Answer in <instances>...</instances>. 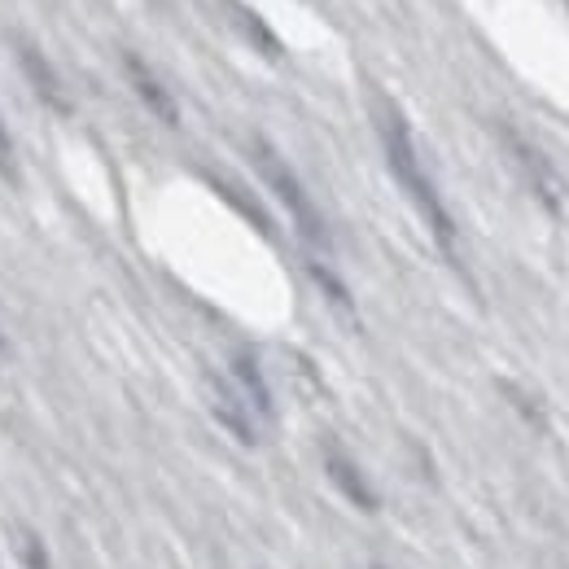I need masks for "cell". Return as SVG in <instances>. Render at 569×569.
<instances>
[{"label": "cell", "mask_w": 569, "mask_h": 569, "mask_svg": "<svg viewBox=\"0 0 569 569\" xmlns=\"http://www.w3.org/2000/svg\"><path fill=\"white\" fill-rule=\"evenodd\" d=\"M377 137H381V149H386L390 176L399 180V189L408 193V202L421 211V219H426L429 232H433V241H438V250H442L447 259H456V219L447 211V202H442L433 176L426 171L417 137H412V128H408V119H403L399 106L377 101Z\"/></svg>", "instance_id": "6da1fadb"}, {"label": "cell", "mask_w": 569, "mask_h": 569, "mask_svg": "<svg viewBox=\"0 0 569 569\" xmlns=\"http://www.w3.org/2000/svg\"><path fill=\"white\" fill-rule=\"evenodd\" d=\"M254 167H259V176H263V184L272 189V198L281 202L289 219H293V228L302 232V241H311V246H329V228H325V214L320 207L307 198V189H302V180L289 171V162H284L281 153L272 149L268 141H254Z\"/></svg>", "instance_id": "7a4b0ae2"}, {"label": "cell", "mask_w": 569, "mask_h": 569, "mask_svg": "<svg viewBox=\"0 0 569 569\" xmlns=\"http://www.w3.org/2000/svg\"><path fill=\"white\" fill-rule=\"evenodd\" d=\"M207 403H211V417L228 429L241 447H254L259 442V412L250 408V399L232 386V377H207Z\"/></svg>", "instance_id": "3957f363"}, {"label": "cell", "mask_w": 569, "mask_h": 569, "mask_svg": "<svg viewBox=\"0 0 569 569\" xmlns=\"http://www.w3.org/2000/svg\"><path fill=\"white\" fill-rule=\"evenodd\" d=\"M499 141H503V149H508V158L521 167V176H526V184L535 189V198H539L552 214L561 211L566 189H561V176L552 171V162H548L530 141H521L517 132H508V128H499Z\"/></svg>", "instance_id": "277c9868"}, {"label": "cell", "mask_w": 569, "mask_h": 569, "mask_svg": "<svg viewBox=\"0 0 569 569\" xmlns=\"http://www.w3.org/2000/svg\"><path fill=\"white\" fill-rule=\"evenodd\" d=\"M325 473H329V482L342 491V499H347L351 508H359V512H381L377 487L368 482V473L356 465V456L342 451L338 442H325Z\"/></svg>", "instance_id": "5b68a950"}, {"label": "cell", "mask_w": 569, "mask_h": 569, "mask_svg": "<svg viewBox=\"0 0 569 569\" xmlns=\"http://www.w3.org/2000/svg\"><path fill=\"white\" fill-rule=\"evenodd\" d=\"M18 67L27 74V83H31V92L49 106V110H58V114H71V97H67V88H62V74L49 67V58L31 44V40H18Z\"/></svg>", "instance_id": "8992f818"}, {"label": "cell", "mask_w": 569, "mask_h": 569, "mask_svg": "<svg viewBox=\"0 0 569 569\" xmlns=\"http://www.w3.org/2000/svg\"><path fill=\"white\" fill-rule=\"evenodd\" d=\"M123 71H128V83H132V92L144 101V110L153 114V119H162L167 128H176L180 123V106H176V97L167 92V83L158 79V74L144 67L137 53H123Z\"/></svg>", "instance_id": "52a82bcc"}, {"label": "cell", "mask_w": 569, "mask_h": 569, "mask_svg": "<svg viewBox=\"0 0 569 569\" xmlns=\"http://www.w3.org/2000/svg\"><path fill=\"white\" fill-rule=\"evenodd\" d=\"M232 386L250 399V408L259 412V421H268L272 417V390H268V377H263V368H259V359L250 356V351H241V356L232 359Z\"/></svg>", "instance_id": "ba28073f"}, {"label": "cell", "mask_w": 569, "mask_h": 569, "mask_svg": "<svg viewBox=\"0 0 569 569\" xmlns=\"http://www.w3.org/2000/svg\"><path fill=\"white\" fill-rule=\"evenodd\" d=\"M223 4H228L232 22H237V27H241V31L250 36V44H254V49H259L263 58H281V40H277V36L268 31V22H263V18H259V13L250 9V4H241V0H223Z\"/></svg>", "instance_id": "9c48e42d"}, {"label": "cell", "mask_w": 569, "mask_h": 569, "mask_svg": "<svg viewBox=\"0 0 569 569\" xmlns=\"http://www.w3.org/2000/svg\"><path fill=\"white\" fill-rule=\"evenodd\" d=\"M9 543H13V557H18L22 569H53L49 543H44L31 526H9Z\"/></svg>", "instance_id": "30bf717a"}, {"label": "cell", "mask_w": 569, "mask_h": 569, "mask_svg": "<svg viewBox=\"0 0 569 569\" xmlns=\"http://www.w3.org/2000/svg\"><path fill=\"white\" fill-rule=\"evenodd\" d=\"M307 272L316 277V284H320V289H325V293H329V298H333L342 311H356V302H351V289L338 281V277H333L325 263H316V259H311V263H307Z\"/></svg>", "instance_id": "8fae6325"}, {"label": "cell", "mask_w": 569, "mask_h": 569, "mask_svg": "<svg viewBox=\"0 0 569 569\" xmlns=\"http://www.w3.org/2000/svg\"><path fill=\"white\" fill-rule=\"evenodd\" d=\"M0 176L4 180H18V149H13V137L4 128V119H0Z\"/></svg>", "instance_id": "7c38bea8"}, {"label": "cell", "mask_w": 569, "mask_h": 569, "mask_svg": "<svg viewBox=\"0 0 569 569\" xmlns=\"http://www.w3.org/2000/svg\"><path fill=\"white\" fill-rule=\"evenodd\" d=\"M0 351H4V329H0Z\"/></svg>", "instance_id": "4fadbf2b"}]
</instances>
